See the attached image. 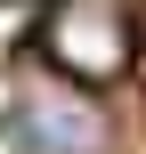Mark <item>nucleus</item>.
I'll return each mask as SVG.
<instances>
[{
    "instance_id": "obj_1",
    "label": "nucleus",
    "mask_w": 146,
    "mask_h": 154,
    "mask_svg": "<svg viewBox=\"0 0 146 154\" xmlns=\"http://www.w3.org/2000/svg\"><path fill=\"white\" fill-rule=\"evenodd\" d=\"M130 49H138L130 0H49V16H41V57H49V73L73 81V89L122 81V73H130Z\"/></svg>"
},
{
    "instance_id": "obj_2",
    "label": "nucleus",
    "mask_w": 146,
    "mask_h": 154,
    "mask_svg": "<svg viewBox=\"0 0 146 154\" xmlns=\"http://www.w3.org/2000/svg\"><path fill=\"white\" fill-rule=\"evenodd\" d=\"M8 138L33 146V154H98L106 146V114H98L73 81H33V89L16 97Z\"/></svg>"
}]
</instances>
